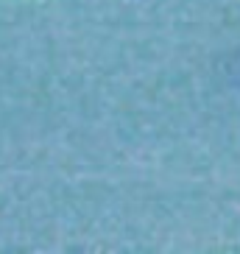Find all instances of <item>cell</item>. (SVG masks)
<instances>
[]
</instances>
